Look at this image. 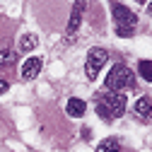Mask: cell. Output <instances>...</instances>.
I'll use <instances>...</instances> for the list:
<instances>
[{"label": "cell", "mask_w": 152, "mask_h": 152, "mask_svg": "<svg viewBox=\"0 0 152 152\" xmlns=\"http://www.w3.org/2000/svg\"><path fill=\"white\" fill-rule=\"evenodd\" d=\"M97 152H121V145L116 138H106L97 145Z\"/></svg>", "instance_id": "cell-9"}, {"label": "cell", "mask_w": 152, "mask_h": 152, "mask_svg": "<svg viewBox=\"0 0 152 152\" xmlns=\"http://www.w3.org/2000/svg\"><path fill=\"white\" fill-rule=\"evenodd\" d=\"M34 46H36V36L34 34H24L20 39V51H31Z\"/></svg>", "instance_id": "cell-11"}, {"label": "cell", "mask_w": 152, "mask_h": 152, "mask_svg": "<svg viewBox=\"0 0 152 152\" xmlns=\"http://www.w3.org/2000/svg\"><path fill=\"white\" fill-rule=\"evenodd\" d=\"M65 111H68V116H72V118H80V116H85L87 104H85L82 99H77V97H72V99H68Z\"/></svg>", "instance_id": "cell-7"}, {"label": "cell", "mask_w": 152, "mask_h": 152, "mask_svg": "<svg viewBox=\"0 0 152 152\" xmlns=\"http://www.w3.org/2000/svg\"><path fill=\"white\" fill-rule=\"evenodd\" d=\"M7 87H10V85H7L5 80H0V94H5V92H7Z\"/></svg>", "instance_id": "cell-12"}, {"label": "cell", "mask_w": 152, "mask_h": 152, "mask_svg": "<svg viewBox=\"0 0 152 152\" xmlns=\"http://www.w3.org/2000/svg\"><path fill=\"white\" fill-rule=\"evenodd\" d=\"M147 12H150V15H152V3H150V5H147Z\"/></svg>", "instance_id": "cell-14"}, {"label": "cell", "mask_w": 152, "mask_h": 152, "mask_svg": "<svg viewBox=\"0 0 152 152\" xmlns=\"http://www.w3.org/2000/svg\"><path fill=\"white\" fill-rule=\"evenodd\" d=\"M85 7H87V3H82V0L72 5V12H70V22H68V29H65V34H68V36H72L75 31L80 29V22H82V10H85Z\"/></svg>", "instance_id": "cell-6"}, {"label": "cell", "mask_w": 152, "mask_h": 152, "mask_svg": "<svg viewBox=\"0 0 152 152\" xmlns=\"http://www.w3.org/2000/svg\"><path fill=\"white\" fill-rule=\"evenodd\" d=\"M106 89L109 92H123V89H130V87H135V75H133L130 68L126 65H113L106 75Z\"/></svg>", "instance_id": "cell-2"}, {"label": "cell", "mask_w": 152, "mask_h": 152, "mask_svg": "<svg viewBox=\"0 0 152 152\" xmlns=\"http://www.w3.org/2000/svg\"><path fill=\"white\" fill-rule=\"evenodd\" d=\"M111 15H113V27H116V34L118 36H130L135 31V24H138V17L133 15L126 5H111Z\"/></svg>", "instance_id": "cell-3"}, {"label": "cell", "mask_w": 152, "mask_h": 152, "mask_svg": "<svg viewBox=\"0 0 152 152\" xmlns=\"http://www.w3.org/2000/svg\"><path fill=\"white\" fill-rule=\"evenodd\" d=\"M138 72L145 82H152V61H140L138 63Z\"/></svg>", "instance_id": "cell-10"}, {"label": "cell", "mask_w": 152, "mask_h": 152, "mask_svg": "<svg viewBox=\"0 0 152 152\" xmlns=\"http://www.w3.org/2000/svg\"><path fill=\"white\" fill-rule=\"evenodd\" d=\"M94 106H97V113L104 121L121 118L126 113V94L123 92H104V94L97 97Z\"/></svg>", "instance_id": "cell-1"}, {"label": "cell", "mask_w": 152, "mask_h": 152, "mask_svg": "<svg viewBox=\"0 0 152 152\" xmlns=\"http://www.w3.org/2000/svg\"><path fill=\"white\" fill-rule=\"evenodd\" d=\"M41 65H44V61L41 58H36V56H31V58H27L24 63H22V80H34L36 75L41 72Z\"/></svg>", "instance_id": "cell-5"}, {"label": "cell", "mask_w": 152, "mask_h": 152, "mask_svg": "<svg viewBox=\"0 0 152 152\" xmlns=\"http://www.w3.org/2000/svg\"><path fill=\"white\" fill-rule=\"evenodd\" d=\"M106 61H109L106 48H89V53H87V63H85L87 77H89V80H97V75L102 72V68L106 65Z\"/></svg>", "instance_id": "cell-4"}, {"label": "cell", "mask_w": 152, "mask_h": 152, "mask_svg": "<svg viewBox=\"0 0 152 152\" xmlns=\"http://www.w3.org/2000/svg\"><path fill=\"white\" fill-rule=\"evenodd\" d=\"M5 65V51H0V68Z\"/></svg>", "instance_id": "cell-13"}, {"label": "cell", "mask_w": 152, "mask_h": 152, "mask_svg": "<svg viewBox=\"0 0 152 152\" xmlns=\"http://www.w3.org/2000/svg\"><path fill=\"white\" fill-rule=\"evenodd\" d=\"M133 111H135V116H138V118L147 121V118H150V113H152V102H150V97H140V99L135 102V106H133Z\"/></svg>", "instance_id": "cell-8"}]
</instances>
